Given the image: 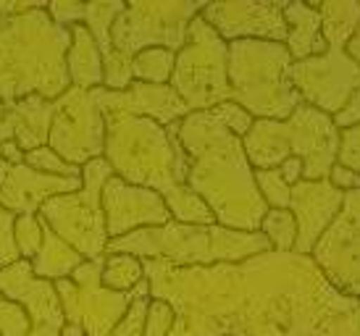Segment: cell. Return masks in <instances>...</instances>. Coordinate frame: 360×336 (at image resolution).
Segmentation results:
<instances>
[{"label": "cell", "instance_id": "obj_1", "mask_svg": "<svg viewBox=\"0 0 360 336\" xmlns=\"http://www.w3.org/2000/svg\"><path fill=\"white\" fill-rule=\"evenodd\" d=\"M150 299L174 307L169 336H331L352 299L310 255L260 252L240 263L174 268L142 260Z\"/></svg>", "mask_w": 360, "mask_h": 336}, {"label": "cell", "instance_id": "obj_2", "mask_svg": "<svg viewBox=\"0 0 360 336\" xmlns=\"http://www.w3.org/2000/svg\"><path fill=\"white\" fill-rule=\"evenodd\" d=\"M179 142L190 158L187 187L208 205L216 224L234 231H258L269 205L260 198L242 139L210 108L181 119Z\"/></svg>", "mask_w": 360, "mask_h": 336}, {"label": "cell", "instance_id": "obj_3", "mask_svg": "<svg viewBox=\"0 0 360 336\" xmlns=\"http://www.w3.org/2000/svg\"><path fill=\"white\" fill-rule=\"evenodd\" d=\"M105 116V148L113 176L134 187L158 192L171 218L179 224H216L213 213L187 187L190 158L179 142V124L160 127L145 116L103 113Z\"/></svg>", "mask_w": 360, "mask_h": 336}, {"label": "cell", "instance_id": "obj_4", "mask_svg": "<svg viewBox=\"0 0 360 336\" xmlns=\"http://www.w3.org/2000/svg\"><path fill=\"white\" fill-rule=\"evenodd\" d=\"M71 30L51 19L48 3L0 0V103L30 95L58 100L71 87Z\"/></svg>", "mask_w": 360, "mask_h": 336}, {"label": "cell", "instance_id": "obj_5", "mask_svg": "<svg viewBox=\"0 0 360 336\" xmlns=\"http://www.w3.org/2000/svg\"><path fill=\"white\" fill-rule=\"evenodd\" d=\"M269 239L260 231H234L219 224H169L153 228H137L127 237L110 239L108 252H127L140 260H163L174 268L240 263L252 255L269 252Z\"/></svg>", "mask_w": 360, "mask_h": 336}, {"label": "cell", "instance_id": "obj_6", "mask_svg": "<svg viewBox=\"0 0 360 336\" xmlns=\"http://www.w3.org/2000/svg\"><path fill=\"white\" fill-rule=\"evenodd\" d=\"M245 155L252 171L281 166L287 158L302 160V179L319 181L329 176V168L340 153V129L331 116L308 103H300L290 119H255L250 131L242 137Z\"/></svg>", "mask_w": 360, "mask_h": 336}, {"label": "cell", "instance_id": "obj_7", "mask_svg": "<svg viewBox=\"0 0 360 336\" xmlns=\"http://www.w3.org/2000/svg\"><path fill=\"white\" fill-rule=\"evenodd\" d=\"M292 58L281 42L234 40L226 42V77L231 103L245 108L252 119L284 121L300 105L287 71Z\"/></svg>", "mask_w": 360, "mask_h": 336}, {"label": "cell", "instance_id": "obj_8", "mask_svg": "<svg viewBox=\"0 0 360 336\" xmlns=\"http://www.w3.org/2000/svg\"><path fill=\"white\" fill-rule=\"evenodd\" d=\"M113 176L108 160L95 158L82 166V187L69 195L51 198L37 213L53 234H58L66 245L77 250L84 260L105 255L108 231L103 216L101 192L103 184Z\"/></svg>", "mask_w": 360, "mask_h": 336}, {"label": "cell", "instance_id": "obj_9", "mask_svg": "<svg viewBox=\"0 0 360 336\" xmlns=\"http://www.w3.org/2000/svg\"><path fill=\"white\" fill-rule=\"evenodd\" d=\"M169 87L184 100L190 113L231 103V87L226 77V42L200 16L190 21L187 42L176 53Z\"/></svg>", "mask_w": 360, "mask_h": 336}, {"label": "cell", "instance_id": "obj_10", "mask_svg": "<svg viewBox=\"0 0 360 336\" xmlns=\"http://www.w3.org/2000/svg\"><path fill=\"white\" fill-rule=\"evenodd\" d=\"M205 8L202 0H179V3H124L113 27H110V45L121 56L134 58L140 50L166 48L179 53L187 42V30L195 16Z\"/></svg>", "mask_w": 360, "mask_h": 336}, {"label": "cell", "instance_id": "obj_11", "mask_svg": "<svg viewBox=\"0 0 360 336\" xmlns=\"http://www.w3.org/2000/svg\"><path fill=\"white\" fill-rule=\"evenodd\" d=\"M103 263L105 255L84 260L69 278L53 281L66 323L79 326L84 336H113L131 305V292L121 295L101 284Z\"/></svg>", "mask_w": 360, "mask_h": 336}, {"label": "cell", "instance_id": "obj_12", "mask_svg": "<svg viewBox=\"0 0 360 336\" xmlns=\"http://www.w3.org/2000/svg\"><path fill=\"white\" fill-rule=\"evenodd\" d=\"M48 148H53L71 166H87L103 158L105 148V116H103L95 89L69 87L56 100Z\"/></svg>", "mask_w": 360, "mask_h": 336}, {"label": "cell", "instance_id": "obj_13", "mask_svg": "<svg viewBox=\"0 0 360 336\" xmlns=\"http://www.w3.org/2000/svg\"><path fill=\"white\" fill-rule=\"evenodd\" d=\"M329 50L319 58L297 60L287 71L292 89L302 103L319 108L326 116H334L347 103L352 89L360 87V69L345 53L347 37H323Z\"/></svg>", "mask_w": 360, "mask_h": 336}, {"label": "cell", "instance_id": "obj_14", "mask_svg": "<svg viewBox=\"0 0 360 336\" xmlns=\"http://www.w3.org/2000/svg\"><path fill=\"white\" fill-rule=\"evenodd\" d=\"M287 0H237V3H205L200 19L224 42L234 40H287L284 21Z\"/></svg>", "mask_w": 360, "mask_h": 336}, {"label": "cell", "instance_id": "obj_15", "mask_svg": "<svg viewBox=\"0 0 360 336\" xmlns=\"http://www.w3.org/2000/svg\"><path fill=\"white\" fill-rule=\"evenodd\" d=\"M0 299H11L27 310L30 336H60L66 326L56 284L34 276L30 260L0 268Z\"/></svg>", "mask_w": 360, "mask_h": 336}, {"label": "cell", "instance_id": "obj_16", "mask_svg": "<svg viewBox=\"0 0 360 336\" xmlns=\"http://www.w3.org/2000/svg\"><path fill=\"white\" fill-rule=\"evenodd\" d=\"M105 231L110 239L127 237L137 228L163 226L171 221V210L158 192L145 187H134L119 176H110L101 192Z\"/></svg>", "mask_w": 360, "mask_h": 336}, {"label": "cell", "instance_id": "obj_17", "mask_svg": "<svg viewBox=\"0 0 360 336\" xmlns=\"http://www.w3.org/2000/svg\"><path fill=\"white\" fill-rule=\"evenodd\" d=\"M345 202V192L334 189L329 179L319 181H305L300 179L290 192V208L295 221H297V239L295 250L297 255H310L313 247L319 245V239L326 234L331 221L337 216V210Z\"/></svg>", "mask_w": 360, "mask_h": 336}, {"label": "cell", "instance_id": "obj_18", "mask_svg": "<svg viewBox=\"0 0 360 336\" xmlns=\"http://www.w3.org/2000/svg\"><path fill=\"white\" fill-rule=\"evenodd\" d=\"M79 187L82 179L51 176L34 171L27 163L11 166L0 160V208H6L13 216L37 213L51 198L77 192Z\"/></svg>", "mask_w": 360, "mask_h": 336}, {"label": "cell", "instance_id": "obj_19", "mask_svg": "<svg viewBox=\"0 0 360 336\" xmlns=\"http://www.w3.org/2000/svg\"><path fill=\"white\" fill-rule=\"evenodd\" d=\"M95 98L103 113H129V116H145L160 127H169L174 121H181L190 108L184 100L169 87V84H145L131 82L124 92H108L98 87Z\"/></svg>", "mask_w": 360, "mask_h": 336}, {"label": "cell", "instance_id": "obj_20", "mask_svg": "<svg viewBox=\"0 0 360 336\" xmlns=\"http://www.w3.org/2000/svg\"><path fill=\"white\" fill-rule=\"evenodd\" d=\"M53 113H56V100H45L40 95H30V98H21L16 103L3 105L0 145L3 142H16V148L24 155L48 145Z\"/></svg>", "mask_w": 360, "mask_h": 336}, {"label": "cell", "instance_id": "obj_21", "mask_svg": "<svg viewBox=\"0 0 360 336\" xmlns=\"http://www.w3.org/2000/svg\"><path fill=\"white\" fill-rule=\"evenodd\" d=\"M124 11L121 0H95V3H77V0H51L48 3V13L53 21H58L60 27H74L82 24L87 27L103 56L113 53L110 45V27L113 21Z\"/></svg>", "mask_w": 360, "mask_h": 336}, {"label": "cell", "instance_id": "obj_22", "mask_svg": "<svg viewBox=\"0 0 360 336\" xmlns=\"http://www.w3.org/2000/svg\"><path fill=\"white\" fill-rule=\"evenodd\" d=\"M284 21H287V40L284 48L292 63L323 56L329 45L321 34V13L313 3H284Z\"/></svg>", "mask_w": 360, "mask_h": 336}, {"label": "cell", "instance_id": "obj_23", "mask_svg": "<svg viewBox=\"0 0 360 336\" xmlns=\"http://www.w3.org/2000/svg\"><path fill=\"white\" fill-rule=\"evenodd\" d=\"M71 30V45L66 53V71H69L71 87L98 89L103 87V53L87 27L74 24Z\"/></svg>", "mask_w": 360, "mask_h": 336}, {"label": "cell", "instance_id": "obj_24", "mask_svg": "<svg viewBox=\"0 0 360 336\" xmlns=\"http://www.w3.org/2000/svg\"><path fill=\"white\" fill-rule=\"evenodd\" d=\"M30 263L37 278L60 281V278H69L84 263V257L71 247V245H66L58 234H53L51 228L45 226V221H42V245Z\"/></svg>", "mask_w": 360, "mask_h": 336}, {"label": "cell", "instance_id": "obj_25", "mask_svg": "<svg viewBox=\"0 0 360 336\" xmlns=\"http://www.w3.org/2000/svg\"><path fill=\"white\" fill-rule=\"evenodd\" d=\"M142 278H145V271H142L140 257L127 255V252H108V255H105L103 273H101V284L105 289L129 295Z\"/></svg>", "mask_w": 360, "mask_h": 336}, {"label": "cell", "instance_id": "obj_26", "mask_svg": "<svg viewBox=\"0 0 360 336\" xmlns=\"http://www.w3.org/2000/svg\"><path fill=\"white\" fill-rule=\"evenodd\" d=\"M174 63H176V53L166 48L140 50L131 58V77L134 82H145V84H169Z\"/></svg>", "mask_w": 360, "mask_h": 336}, {"label": "cell", "instance_id": "obj_27", "mask_svg": "<svg viewBox=\"0 0 360 336\" xmlns=\"http://www.w3.org/2000/svg\"><path fill=\"white\" fill-rule=\"evenodd\" d=\"M263 237L269 239L271 250L276 252H292L295 239H297V221L292 216V210H274L269 208L260 221L258 228Z\"/></svg>", "mask_w": 360, "mask_h": 336}, {"label": "cell", "instance_id": "obj_28", "mask_svg": "<svg viewBox=\"0 0 360 336\" xmlns=\"http://www.w3.org/2000/svg\"><path fill=\"white\" fill-rule=\"evenodd\" d=\"M13 245L21 260H32L42 245V218L40 213L16 216L13 221Z\"/></svg>", "mask_w": 360, "mask_h": 336}, {"label": "cell", "instance_id": "obj_29", "mask_svg": "<svg viewBox=\"0 0 360 336\" xmlns=\"http://www.w3.org/2000/svg\"><path fill=\"white\" fill-rule=\"evenodd\" d=\"M255 184L263 202L274 210H287L290 208V192L292 187L284 181L279 168H266V171H255Z\"/></svg>", "mask_w": 360, "mask_h": 336}, {"label": "cell", "instance_id": "obj_30", "mask_svg": "<svg viewBox=\"0 0 360 336\" xmlns=\"http://www.w3.org/2000/svg\"><path fill=\"white\" fill-rule=\"evenodd\" d=\"M148 302H150V284H148V278H142L140 284L131 289V305L127 310L124 321L116 326L113 336H142V323H145Z\"/></svg>", "mask_w": 360, "mask_h": 336}, {"label": "cell", "instance_id": "obj_31", "mask_svg": "<svg viewBox=\"0 0 360 336\" xmlns=\"http://www.w3.org/2000/svg\"><path fill=\"white\" fill-rule=\"evenodd\" d=\"M24 163L34 171H40V174H51V176H69V179H82V168L71 166L66 160L60 158L58 153L48 145H42V148L32 150L24 155Z\"/></svg>", "mask_w": 360, "mask_h": 336}, {"label": "cell", "instance_id": "obj_32", "mask_svg": "<svg viewBox=\"0 0 360 336\" xmlns=\"http://www.w3.org/2000/svg\"><path fill=\"white\" fill-rule=\"evenodd\" d=\"M131 82H134V77H131V58L121 56L119 50L103 56V89L124 92Z\"/></svg>", "mask_w": 360, "mask_h": 336}, {"label": "cell", "instance_id": "obj_33", "mask_svg": "<svg viewBox=\"0 0 360 336\" xmlns=\"http://www.w3.org/2000/svg\"><path fill=\"white\" fill-rule=\"evenodd\" d=\"M176 313L169 302L163 299H150L148 302V313H145V323H142V336H169L174 328Z\"/></svg>", "mask_w": 360, "mask_h": 336}, {"label": "cell", "instance_id": "obj_34", "mask_svg": "<svg viewBox=\"0 0 360 336\" xmlns=\"http://www.w3.org/2000/svg\"><path fill=\"white\" fill-rule=\"evenodd\" d=\"M27 310L11 299H0V336H30Z\"/></svg>", "mask_w": 360, "mask_h": 336}, {"label": "cell", "instance_id": "obj_35", "mask_svg": "<svg viewBox=\"0 0 360 336\" xmlns=\"http://www.w3.org/2000/svg\"><path fill=\"white\" fill-rule=\"evenodd\" d=\"M213 110H216V116L224 121V127L229 129L231 134H237L240 139L250 131L252 121H255L250 113H248L245 108H240L237 103H221V105H216Z\"/></svg>", "mask_w": 360, "mask_h": 336}, {"label": "cell", "instance_id": "obj_36", "mask_svg": "<svg viewBox=\"0 0 360 336\" xmlns=\"http://www.w3.org/2000/svg\"><path fill=\"white\" fill-rule=\"evenodd\" d=\"M337 155H340L342 166L360 174V124L340 131V153Z\"/></svg>", "mask_w": 360, "mask_h": 336}, {"label": "cell", "instance_id": "obj_37", "mask_svg": "<svg viewBox=\"0 0 360 336\" xmlns=\"http://www.w3.org/2000/svg\"><path fill=\"white\" fill-rule=\"evenodd\" d=\"M13 221H16L13 213L0 208V268L21 260L19 252H16V245H13Z\"/></svg>", "mask_w": 360, "mask_h": 336}, {"label": "cell", "instance_id": "obj_38", "mask_svg": "<svg viewBox=\"0 0 360 336\" xmlns=\"http://www.w3.org/2000/svg\"><path fill=\"white\" fill-rule=\"evenodd\" d=\"M331 121H334V127L337 129H352L360 124V87L352 89V95L347 98V103L342 105V110H337L334 116H331Z\"/></svg>", "mask_w": 360, "mask_h": 336}, {"label": "cell", "instance_id": "obj_39", "mask_svg": "<svg viewBox=\"0 0 360 336\" xmlns=\"http://www.w3.org/2000/svg\"><path fill=\"white\" fill-rule=\"evenodd\" d=\"M329 184L334 189H340V192H360V174H355L352 168H345L342 163H334L329 168Z\"/></svg>", "mask_w": 360, "mask_h": 336}, {"label": "cell", "instance_id": "obj_40", "mask_svg": "<svg viewBox=\"0 0 360 336\" xmlns=\"http://www.w3.org/2000/svg\"><path fill=\"white\" fill-rule=\"evenodd\" d=\"M281 171V176H284V181L290 184V187H295L297 181L302 179V160L300 158H287L281 166H276Z\"/></svg>", "mask_w": 360, "mask_h": 336}, {"label": "cell", "instance_id": "obj_41", "mask_svg": "<svg viewBox=\"0 0 360 336\" xmlns=\"http://www.w3.org/2000/svg\"><path fill=\"white\" fill-rule=\"evenodd\" d=\"M0 160H6L11 166H19V163H24V153L16 148V142H3L0 145Z\"/></svg>", "mask_w": 360, "mask_h": 336}, {"label": "cell", "instance_id": "obj_42", "mask_svg": "<svg viewBox=\"0 0 360 336\" xmlns=\"http://www.w3.org/2000/svg\"><path fill=\"white\" fill-rule=\"evenodd\" d=\"M347 50H350V58L358 60V69H360V27L355 30V34L350 37V42H347Z\"/></svg>", "mask_w": 360, "mask_h": 336}]
</instances>
